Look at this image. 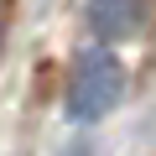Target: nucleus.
Wrapping results in <instances>:
<instances>
[{"label": "nucleus", "mask_w": 156, "mask_h": 156, "mask_svg": "<svg viewBox=\"0 0 156 156\" xmlns=\"http://www.w3.org/2000/svg\"><path fill=\"white\" fill-rule=\"evenodd\" d=\"M125 99V62L109 47H89L78 52L73 73H68V120L73 125H94L104 115H115V104Z\"/></svg>", "instance_id": "obj_1"}, {"label": "nucleus", "mask_w": 156, "mask_h": 156, "mask_svg": "<svg viewBox=\"0 0 156 156\" xmlns=\"http://www.w3.org/2000/svg\"><path fill=\"white\" fill-rule=\"evenodd\" d=\"M0 37H5V0H0Z\"/></svg>", "instance_id": "obj_3"}, {"label": "nucleus", "mask_w": 156, "mask_h": 156, "mask_svg": "<svg viewBox=\"0 0 156 156\" xmlns=\"http://www.w3.org/2000/svg\"><path fill=\"white\" fill-rule=\"evenodd\" d=\"M83 16L99 42H130L146 26V0H89Z\"/></svg>", "instance_id": "obj_2"}]
</instances>
